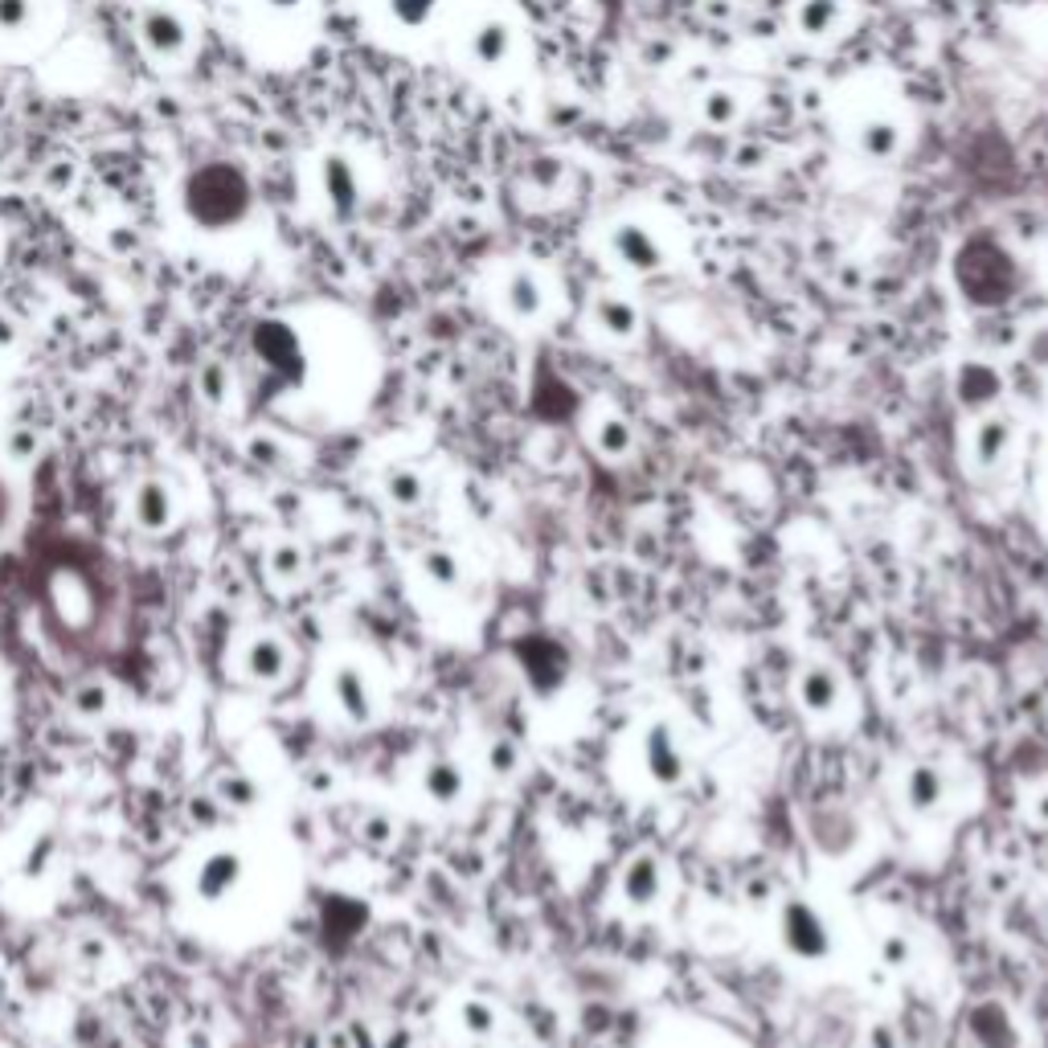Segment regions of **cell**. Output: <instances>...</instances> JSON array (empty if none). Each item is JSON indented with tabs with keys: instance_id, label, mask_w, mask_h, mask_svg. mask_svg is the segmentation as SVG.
<instances>
[{
	"instance_id": "1",
	"label": "cell",
	"mask_w": 1048,
	"mask_h": 1048,
	"mask_svg": "<svg viewBox=\"0 0 1048 1048\" xmlns=\"http://www.w3.org/2000/svg\"><path fill=\"white\" fill-rule=\"evenodd\" d=\"M181 205H185V217L197 229L226 234V229H238L250 217L255 188H250V176L234 161H209L185 176Z\"/></svg>"
},
{
	"instance_id": "2",
	"label": "cell",
	"mask_w": 1048,
	"mask_h": 1048,
	"mask_svg": "<svg viewBox=\"0 0 1048 1048\" xmlns=\"http://www.w3.org/2000/svg\"><path fill=\"white\" fill-rule=\"evenodd\" d=\"M782 951L799 963H828L835 951V929L815 901L806 897H782L774 914Z\"/></svg>"
},
{
	"instance_id": "3",
	"label": "cell",
	"mask_w": 1048,
	"mask_h": 1048,
	"mask_svg": "<svg viewBox=\"0 0 1048 1048\" xmlns=\"http://www.w3.org/2000/svg\"><path fill=\"white\" fill-rule=\"evenodd\" d=\"M606 250H610V258H615L618 267L639 275V279L659 275V270L668 267V246H664V238H659L647 222H639V217H623V222H615V226L606 229Z\"/></svg>"
},
{
	"instance_id": "4",
	"label": "cell",
	"mask_w": 1048,
	"mask_h": 1048,
	"mask_svg": "<svg viewBox=\"0 0 1048 1048\" xmlns=\"http://www.w3.org/2000/svg\"><path fill=\"white\" fill-rule=\"evenodd\" d=\"M135 38H140L152 62H181L188 54L193 29H188L185 13L173 9V4H144L140 17H135Z\"/></svg>"
},
{
	"instance_id": "5",
	"label": "cell",
	"mask_w": 1048,
	"mask_h": 1048,
	"mask_svg": "<svg viewBox=\"0 0 1048 1048\" xmlns=\"http://www.w3.org/2000/svg\"><path fill=\"white\" fill-rule=\"evenodd\" d=\"M639 762H644V774L664 791H676L685 787L688 779V753L680 746V733H676L672 721H651L639 738Z\"/></svg>"
},
{
	"instance_id": "6",
	"label": "cell",
	"mask_w": 1048,
	"mask_h": 1048,
	"mask_svg": "<svg viewBox=\"0 0 1048 1048\" xmlns=\"http://www.w3.org/2000/svg\"><path fill=\"white\" fill-rule=\"evenodd\" d=\"M316 181H320V197L323 205H328V214L337 217V222H352V217L361 214L364 185L352 156H345V152H323L320 164H316Z\"/></svg>"
},
{
	"instance_id": "7",
	"label": "cell",
	"mask_w": 1048,
	"mask_h": 1048,
	"mask_svg": "<svg viewBox=\"0 0 1048 1048\" xmlns=\"http://www.w3.org/2000/svg\"><path fill=\"white\" fill-rule=\"evenodd\" d=\"M516 54V25L508 17L484 13L480 21H471V29L463 33V58L468 66L475 70H504Z\"/></svg>"
},
{
	"instance_id": "8",
	"label": "cell",
	"mask_w": 1048,
	"mask_h": 1048,
	"mask_svg": "<svg viewBox=\"0 0 1048 1048\" xmlns=\"http://www.w3.org/2000/svg\"><path fill=\"white\" fill-rule=\"evenodd\" d=\"M664 888H668V869H664V861H659L656 852H647V847L635 852L631 861L623 864V873H618V897H623V905L635 910V914L656 910Z\"/></svg>"
},
{
	"instance_id": "9",
	"label": "cell",
	"mask_w": 1048,
	"mask_h": 1048,
	"mask_svg": "<svg viewBox=\"0 0 1048 1048\" xmlns=\"http://www.w3.org/2000/svg\"><path fill=\"white\" fill-rule=\"evenodd\" d=\"M951 799V779L938 762H914L901 779V803L914 820H934Z\"/></svg>"
},
{
	"instance_id": "10",
	"label": "cell",
	"mask_w": 1048,
	"mask_h": 1048,
	"mask_svg": "<svg viewBox=\"0 0 1048 1048\" xmlns=\"http://www.w3.org/2000/svg\"><path fill=\"white\" fill-rule=\"evenodd\" d=\"M500 308L516 323H537L549 311V287L533 267H512L500 282Z\"/></svg>"
},
{
	"instance_id": "11",
	"label": "cell",
	"mask_w": 1048,
	"mask_h": 1048,
	"mask_svg": "<svg viewBox=\"0 0 1048 1048\" xmlns=\"http://www.w3.org/2000/svg\"><path fill=\"white\" fill-rule=\"evenodd\" d=\"M794 700H799V709L806 717L828 721V717L844 709V676L835 672L832 664H806L799 680H794Z\"/></svg>"
},
{
	"instance_id": "12",
	"label": "cell",
	"mask_w": 1048,
	"mask_h": 1048,
	"mask_svg": "<svg viewBox=\"0 0 1048 1048\" xmlns=\"http://www.w3.org/2000/svg\"><path fill=\"white\" fill-rule=\"evenodd\" d=\"M852 144L864 161L888 164L897 161L901 148H905V127L893 111H864L861 120L852 123Z\"/></svg>"
},
{
	"instance_id": "13",
	"label": "cell",
	"mask_w": 1048,
	"mask_h": 1048,
	"mask_svg": "<svg viewBox=\"0 0 1048 1048\" xmlns=\"http://www.w3.org/2000/svg\"><path fill=\"white\" fill-rule=\"evenodd\" d=\"M246 876V861L238 847H217V852H209L202 864H197V873H193V897L205 901V905H217V901H226L234 888L243 885Z\"/></svg>"
},
{
	"instance_id": "14",
	"label": "cell",
	"mask_w": 1048,
	"mask_h": 1048,
	"mask_svg": "<svg viewBox=\"0 0 1048 1048\" xmlns=\"http://www.w3.org/2000/svg\"><path fill=\"white\" fill-rule=\"evenodd\" d=\"M328 692H332V705L340 709V717L352 721V726H369L377 717L373 685L357 664H337L332 676H328Z\"/></svg>"
},
{
	"instance_id": "15",
	"label": "cell",
	"mask_w": 1048,
	"mask_h": 1048,
	"mask_svg": "<svg viewBox=\"0 0 1048 1048\" xmlns=\"http://www.w3.org/2000/svg\"><path fill=\"white\" fill-rule=\"evenodd\" d=\"M955 398L970 414H992L1004 398V377L987 361H963L955 373Z\"/></svg>"
},
{
	"instance_id": "16",
	"label": "cell",
	"mask_w": 1048,
	"mask_h": 1048,
	"mask_svg": "<svg viewBox=\"0 0 1048 1048\" xmlns=\"http://www.w3.org/2000/svg\"><path fill=\"white\" fill-rule=\"evenodd\" d=\"M1011 443H1016V422H1011L1008 414H999V410H992V414H979V422H975V431H970V463L979 471H995L1004 459H1008Z\"/></svg>"
},
{
	"instance_id": "17",
	"label": "cell",
	"mask_w": 1048,
	"mask_h": 1048,
	"mask_svg": "<svg viewBox=\"0 0 1048 1048\" xmlns=\"http://www.w3.org/2000/svg\"><path fill=\"white\" fill-rule=\"evenodd\" d=\"M967 1040L970 1048H1020V1028L1011 1020V1011L995 999H983L967 1011Z\"/></svg>"
},
{
	"instance_id": "18",
	"label": "cell",
	"mask_w": 1048,
	"mask_h": 1048,
	"mask_svg": "<svg viewBox=\"0 0 1048 1048\" xmlns=\"http://www.w3.org/2000/svg\"><path fill=\"white\" fill-rule=\"evenodd\" d=\"M590 323L598 328V337L627 345V340L639 337V328H644V311L635 308L627 296H618V291H603V296L594 299Z\"/></svg>"
},
{
	"instance_id": "19",
	"label": "cell",
	"mask_w": 1048,
	"mask_h": 1048,
	"mask_svg": "<svg viewBox=\"0 0 1048 1048\" xmlns=\"http://www.w3.org/2000/svg\"><path fill=\"white\" fill-rule=\"evenodd\" d=\"M287 668H291V651L279 635H255L243 651V672L250 685H279L287 680Z\"/></svg>"
},
{
	"instance_id": "20",
	"label": "cell",
	"mask_w": 1048,
	"mask_h": 1048,
	"mask_svg": "<svg viewBox=\"0 0 1048 1048\" xmlns=\"http://www.w3.org/2000/svg\"><path fill=\"white\" fill-rule=\"evenodd\" d=\"M176 508H173V487L164 484V480H156V475H148V480H140L132 492V521L135 528H144V533H164L168 524H173Z\"/></svg>"
},
{
	"instance_id": "21",
	"label": "cell",
	"mask_w": 1048,
	"mask_h": 1048,
	"mask_svg": "<svg viewBox=\"0 0 1048 1048\" xmlns=\"http://www.w3.org/2000/svg\"><path fill=\"white\" fill-rule=\"evenodd\" d=\"M844 0H794V33L806 41H828L844 29Z\"/></svg>"
},
{
	"instance_id": "22",
	"label": "cell",
	"mask_w": 1048,
	"mask_h": 1048,
	"mask_svg": "<svg viewBox=\"0 0 1048 1048\" xmlns=\"http://www.w3.org/2000/svg\"><path fill=\"white\" fill-rule=\"evenodd\" d=\"M422 794L434 806H459L468 794V770L459 767L455 758H431L422 767Z\"/></svg>"
},
{
	"instance_id": "23",
	"label": "cell",
	"mask_w": 1048,
	"mask_h": 1048,
	"mask_svg": "<svg viewBox=\"0 0 1048 1048\" xmlns=\"http://www.w3.org/2000/svg\"><path fill=\"white\" fill-rule=\"evenodd\" d=\"M381 492H386V500H390L398 512H418L427 504V496H431V484H427V475L418 468H410V463H393V468H386V475H381Z\"/></svg>"
},
{
	"instance_id": "24",
	"label": "cell",
	"mask_w": 1048,
	"mask_h": 1048,
	"mask_svg": "<svg viewBox=\"0 0 1048 1048\" xmlns=\"http://www.w3.org/2000/svg\"><path fill=\"white\" fill-rule=\"evenodd\" d=\"M418 574L443 594L463 586V562H459V553L446 549V545H431V549L418 553Z\"/></svg>"
},
{
	"instance_id": "25",
	"label": "cell",
	"mask_w": 1048,
	"mask_h": 1048,
	"mask_svg": "<svg viewBox=\"0 0 1048 1048\" xmlns=\"http://www.w3.org/2000/svg\"><path fill=\"white\" fill-rule=\"evenodd\" d=\"M590 443H594V451H598L603 459H627L635 451V427L623 414L606 410V414L594 422Z\"/></svg>"
},
{
	"instance_id": "26",
	"label": "cell",
	"mask_w": 1048,
	"mask_h": 1048,
	"mask_svg": "<svg viewBox=\"0 0 1048 1048\" xmlns=\"http://www.w3.org/2000/svg\"><path fill=\"white\" fill-rule=\"evenodd\" d=\"M459 1028L471 1036V1040H492V1036L500 1032V1011L492 999H484V995H468V999H459Z\"/></svg>"
},
{
	"instance_id": "27",
	"label": "cell",
	"mask_w": 1048,
	"mask_h": 1048,
	"mask_svg": "<svg viewBox=\"0 0 1048 1048\" xmlns=\"http://www.w3.org/2000/svg\"><path fill=\"white\" fill-rule=\"evenodd\" d=\"M214 794L229 811H255V806L263 803V787H258V779L246 774V770H226V774L217 779Z\"/></svg>"
},
{
	"instance_id": "28",
	"label": "cell",
	"mask_w": 1048,
	"mask_h": 1048,
	"mask_svg": "<svg viewBox=\"0 0 1048 1048\" xmlns=\"http://www.w3.org/2000/svg\"><path fill=\"white\" fill-rule=\"evenodd\" d=\"M697 111L709 127H733L741 120V94L733 86H709V91H700Z\"/></svg>"
},
{
	"instance_id": "29",
	"label": "cell",
	"mask_w": 1048,
	"mask_h": 1048,
	"mask_svg": "<svg viewBox=\"0 0 1048 1048\" xmlns=\"http://www.w3.org/2000/svg\"><path fill=\"white\" fill-rule=\"evenodd\" d=\"M443 9V0H386V13L405 33H422L434 25V17Z\"/></svg>"
},
{
	"instance_id": "30",
	"label": "cell",
	"mask_w": 1048,
	"mask_h": 1048,
	"mask_svg": "<svg viewBox=\"0 0 1048 1048\" xmlns=\"http://www.w3.org/2000/svg\"><path fill=\"white\" fill-rule=\"evenodd\" d=\"M70 712L82 717V721H99L111 712V685L107 680H82L74 692H70Z\"/></svg>"
},
{
	"instance_id": "31",
	"label": "cell",
	"mask_w": 1048,
	"mask_h": 1048,
	"mask_svg": "<svg viewBox=\"0 0 1048 1048\" xmlns=\"http://www.w3.org/2000/svg\"><path fill=\"white\" fill-rule=\"evenodd\" d=\"M521 762H524V753H521V746H516L512 738H492V741H487L484 767H487V774H492V779H516V774H521Z\"/></svg>"
},
{
	"instance_id": "32",
	"label": "cell",
	"mask_w": 1048,
	"mask_h": 1048,
	"mask_svg": "<svg viewBox=\"0 0 1048 1048\" xmlns=\"http://www.w3.org/2000/svg\"><path fill=\"white\" fill-rule=\"evenodd\" d=\"M229 390H234V381H229V369L222 361H205L197 369V393H202L205 405L222 410L229 402Z\"/></svg>"
},
{
	"instance_id": "33",
	"label": "cell",
	"mask_w": 1048,
	"mask_h": 1048,
	"mask_svg": "<svg viewBox=\"0 0 1048 1048\" xmlns=\"http://www.w3.org/2000/svg\"><path fill=\"white\" fill-rule=\"evenodd\" d=\"M876 958H881L885 970H910L914 967V938L905 929H888L876 942Z\"/></svg>"
},
{
	"instance_id": "34",
	"label": "cell",
	"mask_w": 1048,
	"mask_h": 1048,
	"mask_svg": "<svg viewBox=\"0 0 1048 1048\" xmlns=\"http://www.w3.org/2000/svg\"><path fill=\"white\" fill-rule=\"evenodd\" d=\"M267 565L279 582H296V578H304V569H308V553H304L299 541H279V545L270 549Z\"/></svg>"
},
{
	"instance_id": "35",
	"label": "cell",
	"mask_w": 1048,
	"mask_h": 1048,
	"mask_svg": "<svg viewBox=\"0 0 1048 1048\" xmlns=\"http://www.w3.org/2000/svg\"><path fill=\"white\" fill-rule=\"evenodd\" d=\"M38 21V0H0V33L21 38Z\"/></svg>"
},
{
	"instance_id": "36",
	"label": "cell",
	"mask_w": 1048,
	"mask_h": 1048,
	"mask_svg": "<svg viewBox=\"0 0 1048 1048\" xmlns=\"http://www.w3.org/2000/svg\"><path fill=\"white\" fill-rule=\"evenodd\" d=\"M393 835H398V823L390 815H364L361 820V844L373 847V852H386L393 844Z\"/></svg>"
},
{
	"instance_id": "37",
	"label": "cell",
	"mask_w": 1048,
	"mask_h": 1048,
	"mask_svg": "<svg viewBox=\"0 0 1048 1048\" xmlns=\"http://www.w3.org/2000/svg\"><path fill=\"white\" fill-rule=\"evenodd\" d=\"M41 451V434L33 427H13L4 434V455L17 459V463H29V459Z\"/></svg>"
},
{
	"instance_id": "38",
	"label": "cell",
	"mask_w": 1048,
	"mask_h": 1048,
	"mask_svg": "<svg viewBox=\"0 0 1048 1048\" xmlns=\"http://www.w3.org/2000/svg\"><path fill=\"white\" fill-rule=\"evenodd\" d=\"M58 861V840L54 835H38V844L29 847V856H25V876H45L50 873V864Z\"/></svg>"
},
{
	"instance_id": "39",
	"label": "cell",
	"mask_w": 1048,
	"mask_h": 1048,
	"mask_svg": "<svg viewBox=\"0 0 1048 1048\" xmlns=\"http://www.w3.org/2000/svg\"><path fill=\"white\" fill-rule=\"evenodd\" d=\"M222 811H226V806H222L217 794H193V799H188V820L197 823V828H217V823H222Z\"/></svg>"
},
{
	"instance_id": "40",
	"label": "cell",
	"mask_w": 1048,
	"mask_h": 1048,
	"mask_svg": "<svg viewBox=\"0 0 1048 1048\" xmlns=\"http://www.w3.org/2000/svg\"><path fill=\"white\" fill-rule=\"evenodd\" d=\"M13 516H17V492H13V484L0 475V537L13 528Z\"/></svg>"
},
{
	"instance_id": "41",
	"label": "cell",
	"mask_w": 1048,
	"mask_h": 1048,
	"mask_svg": "<svg viewBox=\"0 0 1048 1048\" xmlns=\"http://www.w3.org/2000/svg\"><path fill=\"white\" fill-rule=\"evenodd\" d=\"M79 958H82V967H99V963L107 958V942L99 938V934H86V938L79 942Z\"/></svg>"
},
{
	"instance_id": "42",
	"label": "cell",
	"mask_w": 1048,
	"mask_h": 1048,
	"mask_svg": "<svg viewBox=\"0 0 1048 1048\" xmlns=\"http://www.w3.org/2000/svg\"><path fill=\"white\" fill-rule=\"evenodd\" d=\"M250 459L275 468V463H279V443H275V439H250Z\"/></svg>"
},
{
	"instance_id": "43",
	"label": "cell",
	"mask_w": 1048,
	"mask_h": 1048,
	"mask_svg": "<svg viewBox=\"0 0 1048 1048\" xmlns=\"http://www.w3.org/2000/svg\"><path fill=\"white\" fill-rule=\"evenodd\" d=\"M1028 361L1040 364V369H1048V328L1032 332V340H1028Z\"/></svg>"
},
{
	"instance_id": "44",
	"label": "cell",
	"mask_w": 1048,
	"mask_h": 1048,
	"mask_svg": "<svg viewBox=\"0 0 1048 1048\" xmlns=\"http://www.w3.org/2000/svg\"><path fill=\"white\" fill-rule=\"evenodd\" d=\"M267 13H279V17H291V13H299L308 0H258Z\"/></svg>"
},
{
	"instance_id": "45",
	"label": "cell",
	"mask_w": 1048,
	"mask_h": 1048,
	"mask_svg": "<svg viewBox=\"0 0 1048 1048\" xmlns=\"http://www.w3.org/2000/svg\"><path fill=\"white\" fill-rule=\"evenodd\" d=\"M1028 815H1032L1040 828H1048V787L1045 791H1036L1032 794V803H1028Z\"/></svg>"
},
{
	"instance_id": "46",
	"label": "cell",
	"mask_w": 1048,
	"mask_h": 1048,
	"mask_svg": "<svg viewBox=\"0 0 1048 1048\" xmlns=\"http://www.w3.org/2000/svg\"><path fill=\"white\" fill-rule=\"evenodd\" d=\"M308 791L311 794H323V791H332V774L323 767H316V770H308Z\"/></svg>"
},
{
	"instance_id": "47",
	"label": "cell",
	"mask_w": 1048,
	"mask_h": 1048,
	"mask_svg": "<svg viewBox=\"0 0 1048 1048\" xmlns=\"http://www.w3.org/2000/svg\"><path fill=\"white\" fill-rule=\"evenodd\" d=\"M17 345V323L9 311H0V349H13Z\"/></svg>"
},
{
	"instance_id": "48",
	"label": "cell",
	"mask_w": 1048,
	"mask_h": 1048,
	"mask_svg": "<svg viewBox=\"0 0 1048 1048\" xmlns=\"http://www.w3.org/2000/svg\"><path fill=\"white\" fill-rule=\"evenodd\" d=\"M188 1048H209V1032H193L188 1036Z\"/></svg>"
}]
</instances>
